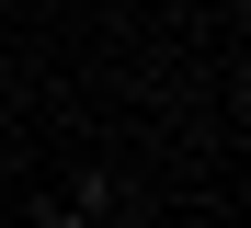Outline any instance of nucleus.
<instances>
[{
  "mask_svg": "<svg viewBox=\"0 0 251 228\" xmlns=\"http://www.w3.org/2000/svg\"><path fill=\"white\" fill-rule=\"evenodd\" d=\"M34 228H92V217H80V205H46V217H34Z\"/></svg>",
  "mask_w": 251,
  "mask_h": 228,
  "instance_id": "obj_1",
  "label": "nucleus"
}]
</instances>
